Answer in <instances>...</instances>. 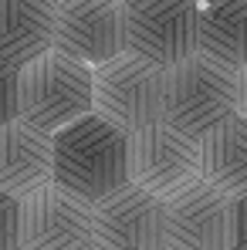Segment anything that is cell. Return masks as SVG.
<instances>
[{
  "label": "cell",
  "mask_w": 247,
  "mask_h": 250,
  "mask_svg": "<svg viewBox=\"0 0 247 250\" xmlns=\"http://www.w3.org/2000/svg\"><path fill=\"white\" fill-rule=\"evenodd\" d=\"M234 240L241 250H247V193L234 200Z\"/></svg>",
  "instance_id": "cell-17"
},
{
  "label": "cell",
  "mask_w": 247,
  "mask_h": 250,
  "mask_svg": "<svg viewBox=\"0 0 247 250\" xmlns=\"http://www.w3.org/2000/svg\"><path fill=\"white\" fill-rule=\"evenodd\" d=\"M129 183L153 193L156 200H173L200 183L197 142L176 128L156 122L129 135Z\"/></svg>",
  "instance_id": "cell-7"
},
{
  "label": "cell",
  "mask_w": 247,
  "mask_h": 250,
  "mask_svg": "<svg viewBox=\"0 0 247 250\" xmlns=\"http://www.w3.org/2000/svg\"><path fill=\"white\" fill-rule=\"evenodd\" d=\"M234 112L247 119V64L237 71V105H234Z\"/></svg>",
  "instance_id": "cell-18"
},
{
  "label": "cell",
  "mask_w": 247,
  "mask_h": 250,
  "mask_svg": "<svg viewBox=\"0 0 247 250\" xmlns=\"http://www.w3.org/2000/svg\"><path fill=\"white\" fill-rule=\"evenodd\" d=\"M91 115V68L58 47L17 68V119L38 132H61Z\"/></svg>",
  "instance_id": "cell-2"
},
{
  "label": "cell",
  "mask_w": 247,
  "mask_h": 250,
  "mask_svg": "<svg viewBox=\"0 0 247 250\" xmlns=\"http://www.w3.org/2000/svg\"><path fill=\"white\" fill-rule=\"evenodd\" d=\"M200 54L241 71L247 64V0L200 3Z\"/></svg>",
  "instance_id": "cell-14"
},
{
  "label": "cell",
  "mask_w": 247,
  "mask_h": 250,
  "mask_svg": "<svg viewBox=\"0 0 247 250\" xmlns=\"http://www.w3.org/2000/svg\"><path fill=\"white\" fill-rule=\"evenodd\" d=\"M91 223L102 250H166V203L132 183L91 203Z\"/></svg>",
  "instance_id": "cell-9"
},
{
  "label": "cell",
  "mask_w": 247,
  "mask_h": 250,
  "mask_svg": "<svg viewBox=\"0 0 247 250\" xmlns=\"http://www.w3.org/2000/svg\"><path fill=\"white\" fill-rule=\"evenodd\" d=\"M58 0H0V61L24 68L54 47Z\"/></svg>",
  "instance_id": "cell-12"
},
{
  "label": "cell",
  "mask_w": 247,
  "mask_h": 250,
  "mask_svg": "<svg viewBox=\"0 0 247 250\" xmlns=\"http://www.w3.org/2000/svg\"><path fill=\"white\" fill-rule=\"evenodd\" d=\"M47 183H54V139L21 119L0 125V189L24 200Z\"/></svg>",
  "instance_id": "cell-11"
},
{
  "label": "cell",
  "mask_w": 247,
  "mask_h": 250,
  "mask_svg": "<svg viewBox=\"0 0 247 250\" xmlns=\"http://www.w3.org/2000/svg\"><path fill=\"white\" fill-rule=\"evenodd\" d=\"M54 139V183L98 203L129 183V135L95 112L65 125Z\"/></svg>",
  "instance_id": "cell-1"
},
{
  "label": "cell",
  "mask_w": 247,
  "mask_h": 250,
  "mask_svg": "<svg viewBox=\"0 0 247 250\" xmlns=\"http://www.w3.org/2000/svg\"><path fill=\"white\" fill-rule=\"evenodd\" d=\"M88 250H102V247H88Z\"/></svg>",
  "instance_id": "cell-19"
},
{
  "label": "cell",
  "mask_w": 247,
  "mask_h": 250,
  "mask_svg": "<svg viewBox=\"0 0 247 250\" xmlns=\"http://www.w3.org/2000/svg\"><path fill=\"white\" fill-rule=\"evenodd\" d=\"M54 47L85 68H98L125 51L122 0H58Z\"/></svg>",
  "instance_id": "cell-8"
},
{
  "label": "cell",
  "mask_w": 247,
  "mask_h": 250,
  "mask_svg": "<svg viewBox=\"0 0 247 250\" xmlns=\"http://www.w3.org/2000/svg\"><path fill=\"white\" fill-rule=\"evenodd\" d=\"M17 119V68L0 61V125Z\"/></svg>",
  "instance_id": "cell-16"
},
{
  "label": "cell",
  "mask_w": 247,
  "mask_h": 250,
  "mask_svg": "<svg viewBox=\"0 0 247 250\" xmlns=\"http://www.w3.org/2000/svg\"><path fill=\"white\" fill-rule=\"evenodd\" d=\"M234 105H237V71L200 51L166 71L163 125L176 128L193 142L203 139L224 119H230Z\"/></svg>",
  "instance_id": "cell-3"
},
{
  "label": "cell",
  "mask_w": 247,
  "mask_h": 250,
  "mask_svg": "<svg viewBox=\"0 0 247 250\" xmlns=\"http://www.w3.org/2000/svg\"><path fill=\"white\" fill-rule=\"evenodd\" d=\"M234 200L206 186L203 179L186 193L166 200V250H230Z\"/></svg>",
  "instance_id": "cell-10"
},
{
  "label": "cell",
  "mask_w": 247,
  "mask_h": 250,
  "mask_svg": "<svg viewBox=\"0 0 247 250\" xmlns=\"http://www.w3.org/2000/svg\"><path fill=\"white\" fill-rule=\"evenodd\" d=\"M95 247L91 203L61 183H47L21 200L17 250H88Z\"/></svg>",
  "instance_id": "cell-6"
},
{
  "label": "cell",
  "mask_w": 247,
  "mask_h": 250,
  "mask_svg": "<svg viewBox=\"0 0 247 250\" xmlns=\"http://www.w3.org/2000/svg\"><path fill=\"white\" fill-rule=\"evenodd\" d=\"M230 250H241V247H230Z\"/></svg>",
  "instance_id": "cell-21"
},
{
  "label": "cell",
  "mask_w": 247,
  "mask_h": 250,
  "mask_svg": "<svg viewBox=\"0 0 247 250\" xmlns=\"http://www.w3.org/2000/svg\"><path fill=\"white\" fill-rule=\"evenodd\" d=\"M197 3H206V0H197Z\"/></svg>",
  "instance_id": "cell-20"
},
{
  "label": "cell",
  "mask_w": 247,
  "mask_h": 250,
  "mask_svg": "<svg viewBox=\"0 0 247 250\" xmlns=\"http://www.w3.org/2000/svg\"><path fill=\"white\" fill-rule=\"evenodd\" d=\"M200 152V179L224 193L227 200H237L247 193V119L237 112L230 119L210 128L203 139H197Z\"/></svg>",
  "instance_id": "cell-13"
},
{
  "label": "cell",
  "mask_w": 247,
  "mask_h": 250,
  "mask_svg": "<svg viewBox=\"0 0 247 250\" xmlns=\"http://www.w3.org/2000/svg\"><path fill=\"white\" fill-rule=\"evenodd\" d=\"M17 213H21V200L0 189V250H17Z\"/></svg>",
  "instance_id": "cell-15"
},
{
  "label": "cell",
  "mask_w": 247,
  "mask_h": 250,
  "mask_svg": "<svg viewBox=\"0 0 247 250\" xmlns=\"http://www.w3.org/2000/svg\"><path fill=\"white\" fill-rule=\"evenodd\" d=\"M125 51L176 68L200 51V3L197 0H125Z\"/></svg>",
  "instance_id": "cell-5"
},
{
  "label": "cell",
  "mask_w": 247,
  "mask_h": 250,
  "mask_svg": "<svg viewBox=\"0 0 247 250\" xmlns=\"http://www.w3.org/2000/svg\"><path fill=\"white\" fill-rule=\"evenodd\" d=\"M122 3H125V0H122Z\"/></svg>",
  "instance_id": "cell-22"
},
{
  "label": "cell",
  "mask_w": 247,
  "mask_h": 250,
  "mask_svg": "<svg viewBox=\"0 0 247 250\" xmlns=\"http://www.w3.org/2000/svg\"><path fill=\"white\" fill-rule=\"evenodd\" d=\"M166 71L153 61L122 51L119 58L91 68V112L125 135L163 122Z\"/></svg>",
  "instance_id": "cell-4"
}]
</instances>
